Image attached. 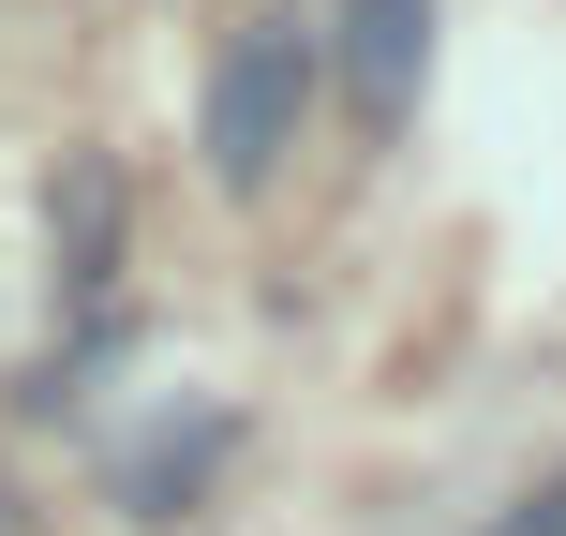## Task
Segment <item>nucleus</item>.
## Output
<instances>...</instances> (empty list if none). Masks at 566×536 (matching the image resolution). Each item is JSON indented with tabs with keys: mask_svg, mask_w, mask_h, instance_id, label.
Masks as SVG:
<instances>
[{
	"mask_svg": "<svg viewBox=\"0 0 566 536\" xmlns=\"http://www.w3.org/2000/svg\"><path fill=\"white\" fill-rule=\"evenodd\" d=\"M492 536H566V477L537 492V507H507V522H492Z\"/></svg>",
	"mask_w": 566,
	"mask_h": 536,
	"instance_id": "nucleus-5",
	"label": "nucleus"
},
{
	"mask_svg": "<svg viewBox=\"0 0 566 536\" xmlns=\"http://www.w3.org/2000/svg\"><path fill=\"white\" fill-rule=\"evenodd\" d=\"M418 75H432V0H343V90L373 135L418 119Z\"/></svg>",
	"mask_w": 566,
	"mask_h": 536,
	"instance_id": "nucleus-2",
	"label": "nucleus"
},
{
	"mask_svg": "<svg viewBox=\"0 0 566 536\" xmlns=\"http://www.w3.org/2000/svg\"><path fill=\"white\" fill-rule=\"evenodd\" d=\"M224 448H239V418H179L165 448H149L135 477H119V507H135V522H179V507L209 492V462H224Z\"/></svg>",
	"mask_w": 566,
	"mask_h": 536,
	"instance_id": "nucleus-4",
	"label": "nucleus"
},
{
	"mask_svg": "<svg viewBox=\"0 0 566 536\" xmlns=\"http://www.w3.org/2000/svg\"><path fill=\"white\" fill-rule=\"evenodd\" d=\"M45 239H60V283H75V298H105V269H119V165H105V149H75V165H60Z\"/></svg>",
	"mask_w": 566,
	"mask_h": 536,
	"instance_id": "nucleus-3",
	"label": "nucleus"
},
{
	"mask_svg": "<svg viewBox=\"0 0 566 536\" xmlns=\"http://www.w3.org/2000/svg\"><path fill=\"white\" fill-rule=\"evenodd\" d=\"M313 75H328L313 15H239L224 30V60H209V179L224 195H269L283 179V149L313 119Z\"/></svg>",
	"mask_w": 566,
	"mask_h": 536,
	"instance_id": "nucleus-1",
	"label": "nucleus"
}]
</instances>
